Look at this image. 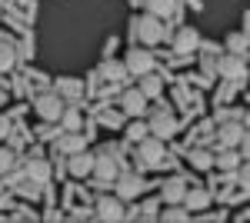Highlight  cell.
I'll return each instance as SVG.
<instances>
[{
	"label": "cell",
	"instance_id": "cell-31",
	"mask_svg": "<svg viewBox=\"0 0 250 223\" xmlns=\"http://www.w3.org/2000/svg\"><path fill=\"white\" fill-rule=\"evenodd\" d=\"M80 83H74V80H60V93H77Z\"/></svg>",
	"mask_w": 250,
	"mask_h": 223
},
{
	"label": "cell",
	"instance_id": "cell-33",
	"mask_svg": "<svg viewBox=\"0 0 250 223\" xmlns=\"http://www.w3.org/2000/svg\"><path fill=\"white\" fill-rule=\"evenodd\" d=\"M0 193H3V173H0Z\"/></svg>",
	"mask_w": 250,
	"mask_h": 223
},
{
	"label": "cell",
	"instance_id": "cell-21",
	"mask_svg": "<svg viewBox=\"0 0 250 223\" xmlns=\"http://www.w3.org/2000/svg\"><path fill=\"white\" fill-rule=\"evenodd\" d=\"M147 10L154 17H170L173 14V0H147Z\"/></svg>",
	"mask_w": 250,
	"mask_h": 223
},
{
	"label": "cell",
	"instance_id": "cell-8",
	"mask_svg": "<svg viewBox=\"0 0 250 223\" xmlns=\"http://www.w3.org/2000/svg\"><path fill=\"white\" fill-rule=\"evenodd\" d=\"M120 110L127 113V117H144V110H147V97H144V90H140V87L124 90V97H120Z\"/></svg>",
	"mask_w": 250,
	"mask_h": 223
},
{
	"label": "cell",
	"instance_id": "cell-24",
	"mask_svg": "<svg viewBox=\"0 0 250 223\" xmlns=\"http://www.w3.org/2000/svg\"><path fill=\"white\" fill-rule=\"evenodd\" d=\"M14 60H17L14 47H10V43H0V70H10V67H14Z\"/></svg>",
	"mask_w": 250,
	"mask_h": 223
},
{
	"label": "cell",
	"instance_id": "cell-15",
	"mask_svg": "<svg viewBox=\"0 0 250 223\" xmlns=\"http://www.w3.org/2000/svg\"><path fill=\"white\" fill-rule=\"evenodd\" d=\"M240 160H244V157H240V150H233V147H220V153L213 157V163H217L220 170H233V167H240Z\"/></svg>",
	"mask_w": 250,
	"mask_h": 223
},
{
	"label": "cell",
	"instance_id": "cell-12",
	"mask_svg": "<svg viewBox=\"0 0 250 223\" xmlns=\"http://www.w3.org/2000/svg\"><path fill=\"white\" fill-rule=\"evenodd\" d=\"M160 197H164L167 203H184V197H187V183H184L180 177H170V180H164V186H160Z\"/></svg>",
	"mask_w": 250,
	"mask_h": 223
},
{
	"label": "cell",
	"instance_id": "cell-32",
	"mask_svg": "<svg viewBox=\"0 0 250 223\" xmlns=\"http://www.w3.org/2000/svg\"><path fill=\"white\" fill-rule=\"evenodd\" d=\"M7 133H10V120H7V117H0V137H7Z\"/></svg>",
	"mask_w": 250,
	"mask_h": 223
},
{
	"label": "cell",
	"instance_id": "cell-1",
	"mask_svg": "<svg viewBox=\"0 0 250 223\" xmlns=\"http://www.w3.org/2000/svg\"><path fill=\"white\" fill-rule=\"evenodd\" d=\"M137 163L147 170V167H160L164 163V140L154 137V133H147L140 143H137Z\"/></svg>",
	"mask_w": 250,
	"mask_h": 223
},
{
	"label": "cell",
	"instance_id": "cell-4",
	"mask_svg": "<svg viewBox=\"0 0 250 223\" xmlns=\"http://www.w3.org/2000/svg\"><path fill=\"white\" fill-rule=\"evenodd\" d=\"M34 107H37V117L47 120V123H54V120L63 117V100H60V93H40L37 100H34Z\"/></svg>",
	"mask_w": 250,
	"mask_h": 223
},
{
	"label": "cell",
	"instance_id": "cell-9",
	"mask_svg": "<svg viewBox=\"0 0 250 223\" xmlns=\"http://www.w3.org/2000/svg\"><path fill=\"white\" fill-rule=\"evenodd\" d=\"M23 173H27V180H30V183L43 186L47 180H50V163H47L43 157H30V160L23 163Z\"/></svg>",
	"mask_w": 250,
	"mask_h": 223
},
{
	"label": "cell",
	"instance_id": "cell-10",
	"mask_svg": "<svg viewBox=\"0 0 250 223\" xmlns=\"http://www.w3.org/2000/svg\"><path fill=\"white\" fill-rule=\"evenodd\" d=\"M173 130H177V120H173L167 110H160V113L150 117V133H154V137L167 140V137H173Z\"/></svg>",
	"mask_w": 250,
	"mask_h": 223
},
{
	"label": "cell",
	"instance_id": "cell-25",
	"mask_svg": "<svg viewBox=\"0 0 250 223\" xmlns=\"http://www.w3.org/2000/svg\"><path fill=\"white\" fill-rule=\"evenodd\" d=\"M164 220H190V210H187V206H177V203H170V210H167V213H164Z\"/></svg>",
	"mask_w": 250,
	"mask_h": 223
},
{
	"label": "cell",
	"instance_id": "cell-14",
	"mask_svg": "<svg viewBox=\"0 0 250 223\" xmlns=\"http://www.w3.org/2000/svg\"><path fill=\"white\" fill-rule=\"evenodd\" d=\"M217 70H220V77H227V80H240L244 77V60L233 54V57H224L220 63H217Z\"/></svg>",
	"mask_w": 250,
	"mask_h": 223
},
{
	"label": "cell",
	"instance_id": "cell-2",
	"mask_svg": "<svg viewBox=\"0 0 250 223\" xmlns=\"http://www.w3.org/2000/svg\"><path fill=\"white\" fill-rule=\"evenodd\" d=\"M134 34H137V40H140L144 47H150V43H157V40L164 37V27H160V17H154V14H147V17H137V20H134Z\"/></svg>",
	"mask_w": 250,
	"mask_h": 223
},
{
	"label": "cell",
	"instance_id": "cell-30",
	"mask_svg": "<svg viewBox=\"0 0 250 223\" xmlns=\"http://www.w3.org/2000/svg\"><path fill=\"white\" fill-rule=\"evenodd\" d=\"M240 157L244 160H250V133L244 130V137H240Z\"/></svg>",
	"mask_w": 250,
	"mask_h": 223
},
{
	"label": "cell",
	"instance_id": "cell-26",
	"mask_svg": "<svg viewBox=\"0 0 250 223\" xmlns=\"http://www.w3.org/2000/svg\"><path fill=\"white\" fill-rule=\"evenodd\" d=\"M10 167H14V153H10L7 147H0V173L7 177V173H10Z\"/></svg>",
	"mask_w": 250,
	"mask_h": 223
},
{
	"label": "cell",
	"instance_id": "cell-27",
	"mask_svg": "<svg viewBox=\"0 0 250 223\" xmlns=\"http://www.w3.org/2000/svg\"><path fill=\"white\" fill-rule=\"evenodd\" d=\"M60 120H63V127H67V130H77V127H80V113L77 110H63Z\"/></svg>",
	"mask_w": 250,
	"mask_h": 223
},
{
	"label": "cell",
	"instance_id": "cell-13",
	"mask_svg": "<svg viewBox=\"0 0 250 223\" xmlns=\"http://www.w3.org/2000/svg\"><path fill=\"white\" fill-rule=\"evenodd\" d=\"M67 170H70L74 177H90V173H94V157H90L87 150H77V153H70Z\"/></svg>",
	"mask_w": 250,
	"mask_h": 223
},
{
	"label": "cell",
	"instance_id": "cell-17",
	"mask_svg": "<svg viewBox=\"0 0 250 223\" xmlns=\"http://www.w3.org/2000/svg\"><path fill=\"white\" fill-rule=\"evenodd\" d=\"M140 90H144V97H147V100H154V97H160V90H164V80L150 70V74L140 77Z\"/></svg>",
	"mask_w": 250,
	"mask_h": 223
},
{
	"label": "cell",
	"instance_id": "cell-3",
	"mask_svg": "<svg viewBox=\"0 0 250 223\" xmlns=\"http://www.w3.org/2000/svg\"><path fill=\"white\" fill-rule=\"evenodd\" d=\"M117 173H120V167H117V157H110V150H104V153H97V157H94V177H97V186L114 183Z\"/></svg>",
	"mask_w": 250,
	"mask_h": 223
},
{
	"label": "cell",
	"instance_id": "cell-11",
	"mask_svg": "<svg viewBox=\"0 0 250 223\" xmlns=\"http://www.w3.org/2000/svg\"><path fill=\"white\" fill-rule=\"evenodd\" d=\"M197 43H200V34H197L193 27H180L177 37H173V50H177V54H193Z\"/></svg>",
	"mask_w": 250,
	"mask_h": 223
},
{
	"label": "cell",
	"instance_id": "cell-7",
	"mask_svg": "<svg viewBox=\"0 0 250 223\" xmlns=\"http://www.w3.org/2000/svg\"><path fill=\"white\" fill-rule=\"evenodd\" d=\"M97 220H104V223L124 220V200L120 197H100L97 200Z\"/></svg>",
	"mask_w": 250,
	"mask_h": 223
},
{
	"label": "cell",
	"instance_id": "cell-5",
	"mask_svg": "<svg viewBox=\"0 0 250 223\" xmlns=\"http://www.w3.org/2000/svg\"><path fill=\"white\" fill-rule=\"evenodd\" d=\"M117 197H120V200H134V197H140V193H144V177H140V173H117Z\"/></svg>",
	"mask_w": 250,
	"mask_h": 223
},
{
	"label": "cell",
	"instance_id": "cell-16",
	"mask_svg": "<svg viewBox=\"0 0 250 223\" xmlns=\"http://www.w3.org/2000/svg\"><path fill=\"white\" fill-rule=\"evenodd\" d=\"M240 137H244V127L240 123H224V130H220V147H240Z\"/></svg>",
	"mask_w": 250,
	"mask_h": 223
},
{
	"label": "cell",
	"instance_id": "cell-22",
	"mask_svg": "<svg viewBox=\"0 0 250 223\" xmlns=\"http://www.w3.org/2000/svg\"><path fill=\"white\" fill-rule=\"evenodd\" d=\"M60 150H63V153H77V150H83V137H77V133L70 130L67 137H60Z\"/></svg>",
	"mask_w": 250,
	"mask_h": 223
},
{
	"label": "cell",
	"instance_id": "cell-28",
	"mask_svg": "<svg viewBox=\"0 0 250 223\" xmlns=\"http://www.w3.org/2000/svg\"><path fill=\"white\" fill-rule=\"evenodd\" d=\"M237 180H240L244 186H250V160H247V163H240V170H237Z\"/></svg>",
	"mask_w": 250,
	"mask_h": 223
},
{
	"label": "cell",
	"instance_id": "cell-34",
	"mask_svg": "<svg viewBox=\"0 0 250 223\" xmlns=\"http://www.w3.org/2000/svg\"><path fill=\"white\" fill-rule=\"evenodd\" d=\"M0 100H3V87H0Z\"/></svg>",
	"mask_w": 250,
	"mask_h": 223
},
{
	"label": "cell",
	"instance_id": "cell-23",
	"mask_svg": "<svg viewBox=\"0 0 250 223\" xmlns=\"http://www.w3.org/2000/svg\"><path fill=\"white\" fill-rule=\"evenodd\" d=\"M190 163L197 170H210L213 167V157L207 153V150H193V153H190Z\"/></svg>",
	"mask_w": 250,
	"mask_h": 223
},
{
	"label": "cell",
	"instance_id": "cell-20",
	"mask_svg": "<svg viewBox=\"0 0 250 223\" xmlns=\"http://www.w3.org/2000/svg\"><path fill=\"white\" fill-rule=\"evenodd\" d=\"M147 133H150V123H144V120H140V117H134V123H130V127H127V137H130V140H134V143H140V140H144V137H147Z\"/></svg>",
	"mask_w": 250,
	"mask_h": 223
},
{
	"label": "cell",
	"instance_id": "cell-19",
	"mask_svg": "<svg viewBox=\"0 0 250 223\" xmlns=\"http://www.w3.org/2000/svg\"><path fill=\"white\" fill-rule=\"evenodd\" d=\"M127 63H114V60H104L100 63V77H107V80H127Z\"/></svg>",
	"mask_w": 250,
	"mask_h": 223
},
{
	"label": "cell",
	"instance_id": "cell-6",
	"mask_svg": "<svg viewBox=\"0 0 250 223\" xmlns=\"http://www.w3.org/2000/svg\"><path fill=\"white\" fill-rule=\"evenodd\" d=\"M127 70L134 77H144V74H150L154 70V54L150 50H144V47H134V50H127Z\"/></svg>",
	"mask_w": 250,
	"mask_h": 223
},
{
	"label": "cell",
	"instance_id": "cell-18",
	"mask_svg": "<svg viewBox=\"0 0 250 223\" xmlns=\"http://www.w3.org/2000/svg\"><path fill=\"white\" fill-rule=\"evenodd\" d=\"M184 206H187V210H207V206H210V193H207V190H187Z\"/></svg>",
	"mask_w": 250,
	"mask_h": 223
},
{
	"label": "cell",
	"instance_id": "cell-29",
	"mask_svg": "<svg viewBox=\"0 0 250 223\" xmlns=\"http://www.w3.org/2000/svg\"><path fill=\"white\" fill-rule=\"evenodd\" d=\"M227 43H230V50H237V54H240V50L247 47V40H244V34H233V37L227 40Z\"/></svg>",
	"mask_w": 250,
	"mask_h": 223
}]
</instances>
